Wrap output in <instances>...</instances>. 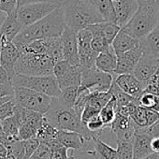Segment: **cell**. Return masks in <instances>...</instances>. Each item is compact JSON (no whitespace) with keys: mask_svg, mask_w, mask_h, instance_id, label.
I'll return each mask as SVG.
<instances>
[{"mask_svg":"<svg viewBox=\"0 0 159 159\" xmlns=\"http://www.w3.org/2000/svg\"><path fill=\"white\" fill-rule=\"evenodd\" d=\"M65 27L64 11L60 5L43 19L24 28L12 42L16 47H20L35 40L60 37Z\"/></svg>","mask_w":159,"mask_h":159,"instance_id":"6da1fadb","label":"cell"},{"mask_svg":"<svg viewBox=\"0 0 159 159\" xmlns=\"http://www.w3.org/2000/svg\"><path fill=\"white\" fill-rule=\"evenodd\" d=\"M44 118L58 130L72 131L81 134L87 142H91L100 137V134L89 131L74 110L62 105L57 98L52 99L51 108L44 115Z\"/></svg>","mask_w":159,"mask_h":159,"instance_id":"7a4b0ae2","label":"cell"},{"mask_svg":"<svg viewBox=\"0 0 159 159\" xmlns=\"http://www.w3.org/2000/svg\"><path fill=\"white\" fill-rule=\"evenodd\" d=\"M61 6L64 11L66 26L77 32L90 25L104 23L95 3L85 0H64Z\"/></svg>","mask_w":159,"mask_h":159,"instance_id":"3957f363","label":"cell"},{"mask_svg":"<svg viewBox=\"0 0 159 159\" xmlns=\"http://www.w3.org/2000/svg\"><path fill=\"white\" fill-rule=\"evenodd\" d=\"M158 25L157 0L139 1V6L128 22L121 30L135 39L141 40L148 36Z\"/></svg>","mask_w":159,"mask_h":159,"instance_id":"277c9868","label":"cell"},{"mask_svg":"<svg viewBox=\"0 0 159 159\" xmlns=\"http://www.w3.org/2000/svg\"><path fill=\"white\" fill-rule=\"evenodd\" d=\"M54 63L46 54H29L20 52L15 65V72L19 75L44 77L52 75Z\"/></svg>","mask_w":159,"mask_h":159,"instance_id":"5b68a950","label":"cell"},{"mask_svg":"<svg viewBox=\"0 0 159 159\" xmlns=\"http://www.w3.org/2000/svg\"><path fill=\"white\" fill-rule=\"evenodd\" d=\"M13 87H24L56 98L60 95V89L53 75L44 77L25 76L16 74L11 81Z\"/></svg>","mask_w":159,"mask_h":159,"instance_id":"8992f818","label":"cell"},{"mask_svg":"<svg viewBox=\"0 0 159 159\" xmlns=\"http://www.w3.org/2000/svg\"><path fill=\"white\" fill-rule=\"evenodd\" d=\"M15 103L26 110L45 115L50 110L53 98L24 87H14Z\"/></svg>","mask_w":159,"mask_h":159,"instance_id":"52a82bcc","label":"cell"},{"mask_svg":"<svg viewBox=\"0 0 159 159\" xmlns=\"http://www.w3.org/2000/svg\"><path fill=\"white\" fill-rule=\"evenodd\" d=\"M113 80V75L99 71L96 67L90 69L82 67V82L78 89L90 93L109 92Z\"/></svg>","mask_w":159,"mask_h":159,"instance_id":"ba28073f","label":"cell"},{"mask_svg":"<svg viewBox=\"0 0 159 159\" xmlns=\"http://www.w3.org/2000/svg\"><path fill=\"white\" fill-rule=\"evenodd\" d=\"M52 75L56 80L60 91L68 87H79L81 85L82 67L80 66H72L65 60L54 64Z\"/></svg>","mask_w":159,"mask_h":159,"instance_id":"9c48e42d","label":"cell"},{"mask_svg":"<svg viewBox=\"0 0 159 159\" xmlns=\"http://www.w3.org/2000/svg\"><path fill=\"white\" fill-rule=\"evenodd\" d=\"M58 5L52 3H34L25 5L16 10V16L24 28L37 23L43 19L52 11H54Z\"/></svg>","mask_w":159,"mask_h":159,"instance_id":"30bf717a","label":"cell"},{"mask_svg":"<svg viewBox=\"0 0 159 159\" xmlns=\"http://www.w3.org/2000/svg\"><path fill=\"white\" fill-rule=\"evenodd\" d=\"M92 38V33L88 28H84L77 32V44L80 66L86 69L96 67L95 62L98 53H96L91 48Z\"/></svg>","mask_w":159,"mask_h":159,"instance_id":"8fae6325","label":"cell"},{"mask_svg":"<svg viewBox=\"0 0 159 159\" xmlns=\"http://www.w3.org/2000/svg\"><path fill=\"white\" fill-rule=\"evenodd\" d=\"M20 57V52L12 41L0 36V66L8 73L10 82L15 77V65Z\"/></svg>","mask_w":159,"mask_h":159,"instance_id":"7c38bea8","label":"cell"},{"mask_svg":"<svg viewBox=\"0 0 159 159\" xmlns=\"http://www.w3.org/2000/svg\"><path fill=\"white\" fill-rule=\"evenodd\" d=\"M158 68L159 59L143 53L133 71V75L139 80V83L145 88Z\"/></svg>","mask_w":159,"mask_h":159,"instance_id":"4fadbf2b","label":"cell"},{"mask_svg":"<svg viewBox=\"0 0 159 159\" xmlns=\"http://www.w3.org/2000/svg\"><path fill=\"white\" fill-rule=\"evenodd\" d=\"M60 38L63 44L64 60L72 66H80L77 44V31L66 26Z\"/></svg>","mask_w":159,"mask_h":159,"instance_id":"5bb4252c","label":"cell"},{"mask_svg":"<svg viewBox=\"0 0 159 159\" xmlns=\"http://www.w3.org/2000/svg\"><path fill=\"white\" fill-rule=\"evenodd\" d=\"M113 5L116 17L115 24L122 29L137 12L139 1V0H117L113 2Z\"/></svg>","mask_w":159,"mask_h":159,"instance_id":"9a60e30c","label":"cell"},{"mask_svg":"<svg viewBox=\"0 0 159 159\" xmlns=\"http://www.w3.org/2000/svg\"><path fill=\"white\" fill-rule=\"evenodd\" d=\"M113 82L124 93L136 99H139L144 91L143 85L133 74L117 75Z\"/></svg>","mask_w":159,"mask_h":159,"instance_id":"2e32d148","label":"cell"},{"mask_svg":"<svg viewBox=\"0 0 159 159\" xmlns=\"http://www.w3.org/2000/svg\"><path fill=\"white\" fill-rule=\"evenodd\" d=\"M142 54V50L139 47L138 49L117 55V64L114 75L133 74V71Z\"/></svg>","mask_w":159,"mask_h":159,"instance_id":"e0dca14e","label":"cell"},{"mask_svg":"<svg viewBox=\"0 0 159 159\" xmlns=\"http://www.w3.org/2000/svg\"><path fill=\"white\" fill-rule=\"evenodd\" d=\"M110 128L115 134L117 140H131L136 133L132 120L117 112Z\"/></svg>","mask_w":159,"mask_h":159,"instance_id":"ac0fdd59","label":"cell"},{"mask_svg":"<svg viewBox=\"0 0 159 159\" xmlns=\"http://www.w3.org/2000/svg\"><path fill=\"white\" fill-rule=\"evenodd\" d=\"M130 119L132 120L135 125L136 132H138L140 130L147 129L154 123H156L159 120V113L152 110L138 106L134 113L131 115Z\"/></svg>","mask_w":159,"mask_h":159,"instance_id":"d6986e66","label":"cell"},{"mask_svg":"<svg viewBox=\"0 0 159 159\" xmlns=\"http://www.w3.org/2000/svg\"><path fill=\"white\" fill-rule=\"evenodd\" d=\"M58 141L62 144L63 147L72 152H80L84 150L88 143L84 138L79 133L66 130H59L57 134Z\"/></svg>","mask_w":159,"mask_h":159,"instance_id":"ffe728a7","label":"cell"},{"mask_svg":"<svg viewBox=\"0 0 159 159\" xmlns=\"http://www.w3.org/2000/svg\"><path fill=\"white\" fill-rule=\"evenodd\" d=\"M93 147L85 151V154L94 159H118L117 151L100 138H97L93 141Z\"/></svg>","mask_w":159,"mask_h":159,"instance_id":"44dd1931","label":"cell"},{"mask_svg":"<svg viewBox=\"0 0 159 159\" xmlns=\"http://www.w3.org/2000/svg\"><path fill=\"white\" fill-rule=\"evenodd\" d=\"M152 137L146 133L138 131L132 139L133 159H142L152 153L151 149Z\"/></svg>","mask_w":159,"mask_h":159,"instance_id":"7402d4cb","label":"cell"},{"mask_svg":"<svg viewBox=\"0 0 159 159\" xmlns=\"http://www.w3.org/2000/svg\"><path fill=\"white\" fill-rule=\"evenodd\" d=\"M140 47V42L138 39H133L124 31L120 30L115 39L111 43V48L113 49L116 56L126 52L138 49Z\"/></svg>","mask_w":159,"mask_h":159,"instance_id":"603a6c76","label":"cell"},{"mask_svg":"<svg viewBox=\"0 0 159 159\" xmlns=\"http://www.w3.org/2000/svg\"><path fill=\"white\" fill-rule=\"evenodd\" d=\"M116 64H117V56L111 45V47L107 51L98 54L95 62V66L99 71L114 75Z\"/></svg>","mask_w":159,"mask_h":159,"instance_id":"cb8c5ba5","label":"cell"},{"mask_svg":"<svg viewBox=\"0 0 159 159\" xmlns=\"http://www.w3.org/2000/svg\"><path fill=\"white\" fill-rule=\"evenodd\" d=\"M92 35H99L101 36L109 45H111L113 39L120 32L121 28L113 23H100L97 25H93L87 27Z\"/></svg>","mask_w":159,"mask_h":159,"instance_id":"d4e9b609","label":"cell"},{"mask_svg":"<svg viewBox=\"0 0 159 159\" xmlns=\"http://www.w3.org/2000/svg\"><path fill=\"white\" fill-rule=\"evenodd\" d=\"M24 29L23 25L19 22L16 16V11L11 15H8L6 20L4 21L1 29H0V36L4 37L6 39L10 41H13V39L21 33Z\"/></svg>","mask_w":159,"mask_h":159,"instance_id":"484cf974","label":"cell"},{"mask_svg":"<svg viewBox=\"0 0 159 159\" xmlns=\"http://www.w3.org/2000/svg\"><path fill=\"white\" fill-rule=\"evenodd\" d=\"M139 42L143 53L159 59V24Z\"/></svg>","mask_w":159,"mask_h":159,"instance_id":"4316f807","label":"cell"},{"mask_svg":"<svg viewBox=\"0 0 159 159\" xmlns=\"http://www.w3.org/2000/svg\"><path fill=\"white\" fill-rule=\"evenodd\" d=\"M95 5L103 22L115 24L116 17L112 0H96Z\"/></svg>","mask_w":159,"mask_h":159,"instance_id":"83f0119b","label":"cell"},{"mask_svg":"<svg viewBox=\"0 0 159 159\" xmlns=\"http://www.w3.org/2000/svg\"><path fill=\"white\" fill-rule=\"evenodd\" d=\"M46 55H48L54 64L64 60L63 44L60 37L48 39V50Z\"/></svg>","mask_w":159,"mask_h":159,"instance_id":"f1b7e54d","label":"cell"},{"mask_svg":"<svg viewBox=\"0 0 159 159\" xmlns=\"http://www.w3.org/2000/svg\"><path fill=\"white\" fill-rule=\"evenodd\" d=\"M117 112V104L116 99L111 97V98L108 101V103L101 109L99 111V118L104 124L105 127H110L111 123L113 122Z\"/></svg>","mask_w":159,"mask_h":159,"instance_id":"f546056e","label":"cell"},{"mask_svg":"<svg viewBox=\"0 0 159 159\" xmlns=\"http://www.w3.org/2000/svg\"><path fill=\"white\" fill-rule=\"evenodd\" d=\"M58 129H56L53 125H52L45 118L39 128L37 131L36 138L39 140L40 143H46L50 140H52L57 138Z\"/></svg>","mask_w":159,"mask_h":159,"instance_id":"4dcf8cb0","label":"cell"},{"mask_svg":"<svg viewBox=\"0 0 159 159\" xmlns=\"http://www.w3.org/2000/svg\"><path fill=\"white\" fill-rule=\"evenodd\" d=\"M78 88L79 87H68L61 90L60 95L56 98L57 100L65 107L73 109L78 96Z\"/></svg>","mask_w":159,"mask_h":159,"instance_id":"1f68e13d","label":"cell"},{"mask_svg":"<svg viewBox=\"0 0 159 159\" xmlns=\"http://www.w3.org/2000/svg\"><path fill=\"white\" fill-rule=\"evenodd\" d=\"M1 125H2L3 134L9 137H18L20 125L13 115L2 121Z\"/></svg>","mask_w":159,"mask_h":159,"instance_id":"d6a6232c","label":"cell"},{"mask_svg":"<svg viewBox=\"0 0 159 159\" xmlns=\"http://www.w3.org/2000/svg\"><path fill=\"white\" fill-rule=\"evenodd\" d=\"M6 149L7 155L4 159H25V149L22 140L10 144Z\"/></svg>","mask_w":159,"mask_h":159,"instance_id":"836d02e7","label":"cell"},{"mask_svg":"<svg viewBox=\"0 0 159 159\" xmlns=\"http://www.w3.org/2000/svg\"><path fill=\"white\" fill-rule=\"evenodd\" d=\"M117 155L118 159H133L132 139L117 140Z\"/></svg>","mask_w":159,"mask_h":159,"instance_id":"e575fe53","label":"cell"},{"mask_svg":"<svg viewBox=\"0 0 159 159\" xmlns=\"http://www.w3.org/2000/svg\"><path fill=\"white\" fill-rule=\"evenodd\" d=\"M156 101H157V96H154L146 92H143L142 95L138 99L139 106L149 109V110H152V111H154L155 109Z\"/></svg>","mask_w":159,"mask_h":159,"instance_id":"d590c367","label":"cell"},{"mask_svg":"<svg viewBox=\"0 0 159 159\" xmlns=\"http://www.w3.org/2000/svg\"><path fill=\"white\" fill-rule=\"evenodd\" d=\"M92 40H91V48L96 53H100L105 51H107L111 45L107 43V41L99 35H92Z\"/></svg>","mask_w":159,"mask_h":159,"instance_id":"8d00e7d4","label":"cell"},{"mask_svg":"<svg viewBox=\"0 0 159 159\" xmlns=\"http://www.w3.org/2000/svg\"><path fill=\"white\" fill-rule=\"evenodd\" d=\"M22 141H23L24 149H25V159H29L32 156V154L35 152V151L38 149L40 142L36 137L30 139L22 140Z\"/></svg>","mask_w":159,"mask_h":159,"instance_id":"74e56055","label":"cell"},{"mask_svg":"<svg viewBox=\"0 0 159 159\" xmlns=\"http://www.w3.org/2000/svg\"><path fill=\"white\" fill-rule=\"evenodd\" d=\"M37 129L34 128L33 126L24 124L20 126L19 131H18V138L20 140H27L32 138H35L37 135Z\"/></svg>","mask_w":159,"mask_h":159,"instance_id":"f35d334b","label":"cell"},{"mask_svg":"<svg viewBox=\"0 0 159 159\" xmlns=\"http://www.w3.org/2000/svg\"><path fill=\"white\" fill-rule=\"evenodd\" d=\"M15 106H16V103L14 99L12 98L0 107V122H2L5 119L13 115Z\"/></svg>","mask_w":159,"mask_h":159,"instance_id":"ab89813d","label":"cell"},{"mask_svg":"<svg viewBox=\"0 0 159 159\" xmlns=\"http://www.w3.org/2000/svg\"><path fill=\"white\" fill-rule=\"evenodd\" d=\"M87 129L89 131H91L92 133H96V134H102L103 130L106 128L104 124L102 123L101 119L99 118V115L98 116H96L94 117L93 119H91L89 122H87L85 124Z\"/></svg>","mask_w":159,"mask_h":159,"instance_id":"60d3db41","label":"cell"},{"mask_svg":"<svg viewBox=\"0 0 159 159\" xmlns=\"http://www.w3.org/2000/svg\"><path fill=\"white\" fill-rule=\"evenodd\" d=\"M51 156L52 151L49 149V147L44 143H40L29 159H51Z\"/></svg>","mask_w":159,"mask_h":159,"instance_id":"b9f144b4","label":"cell"},{"mask_svg":"<svg viewBox=\"0 0 159 159\" xmlns=\"http://www.w3.org/2000/svg\"><path fill=\"white\" fill-rule=\"evenodd\" d=\"M18 0H0V11L8 15L12 14L17 10Z\"/></svg>","mask_w":159,"mask_h":159,"instance_id":"7bdbcfd3","label":"cell"},{"mask_svg":"<svg viewBox=\"0 0 159 159\" xmlns=\"http://www.w3.org/2000/svg\"><path fill=\"white\" fill-rule=\"evenodd\" d=\"M72 155H73L72 151H68L65 147H62L52 152L51 159H69Z\"/></svg>","mask_w":159,"mask_h":159,"instance_id":"ee69618b","label":"cell"},{"mask_svg":"<svg viewBox=\"0 0 159 159\" xmlns=\"http://www.w3.org/2000/svg\"><path fill=\"white\" fill-rule=\"evenodd\" d=\"M64 0H18L17 2V9L28 5V4H34V3H52L55 5H62Z\"/></svg>","mask_w":159,"mask_h":159,"instance_id":"f6af8a7d","label":"cell"},{"mask_svg":"<svg viewBox=\"0 0 159 159\" xmlns=\"http://www.w3.org/2000/svg\"><path fill=\"white\" fill-rule=\"evenodd\" d=\"M13 95H14V87L11 82L0 84V98L13 97Z\"/></svg>","mask_w":159,"mask_h":159,"instance_id":"bcb514c9","label":"cell"},{"mask_svg":"<svg viewBox=\"0 0 159 159\" xmlns=\"http://www.w3.org/2000/svg\"><path fill=\"white\" fill-rule=\"evenodd\" d=\"M140 132L146 133L147 135L151 136L152 138L159 137V120L156 123H154L152 126H150L149 128L144 129V130H140Z\"/></svg>","mask_w":159,"mask_h":159,"instance_id":"7dc6e473","label":"cell"},{"mask_svg":"<svg viewBox=\"0 0 159 159\" xmlns=\"http://www.w3.org/2000/svg\"><path fill=\"white\" fill-rule=\"evenodd\" d=\"M151 149L152 153L158 154L159 155V137H154L152 138L151 140Z\"/></svg>","mask_w":159,"mask_h":159,"instance_id":"c3c4849f","label":"cell"},{"mask_svg":"<svg viewBox=\"0 0 159 159\" xmlns=\"http://www.w3.org/2000/svg\"><path fill=\"white\" fill-rule=\"evenodd\" d=\"M9 82H10V78H9L7 71L0 66V84H7Z\"/></svg>","mask_w":159,"mask_h":159,"instance_id":"681fc988","label":"cell"},{"mask_svg":"<svg viewBox=\"0 0 159 159\" xmlns=\"http://www.w3.org/2000/svg\"><path fill=\"white\" fill-rule=\"evenodd\" d=\"M7 155V149L0 143V159H4Z\"/></svg>","mask_w":159,"mask_h":159,"instance_id":"f907efd6","label":"cell"},{"mask_svg":"<svg viewBox=\"0 0 159 159\" xmlns=\"http://www.w3.org/2000/svg\"><path fill=\"white\" fill-rule=\"evenodd\" d=\"M6 18H7V14L2 11H0V29H1V26H2L4 21L6 20Z\"/></svg>","mask_w":159,"mask_h":159,"instance_id":"816d5d0a","label":"cell"},{"mask_svg":"<svg viewBox=\"0 0 159 159\" xmlns=\"http://www.w3.org/2000/svg\"><path fill=\"white\" fill-rule=\"evenodd\" d=\"M13 97H7V98H0V107H1L3 104H5L6 102L10 101L11 99H12Z\"/></svg>","mask_w":159,"mask_h":159,"instance_id":"f5cc1de1","label":"cell"},{"mask_svg":"<svg viewBox=\"0 0 159 159\" xmlns=\"http://www.w3.org/2000/svg\"><path fill=\"white\" fill-rule=\"evenodd\" d=\"M158 157H159L158 154L152 153V154H150V155H148V156H146V157H144V158H142V159H158Z\"/></svg>","mask_w":159,"mask_h":159,"instance_id":"db71d44e","label":"cell"},{"mask_svg":"<svg viewBox=\"0 0 159 159\" xmlns=\"http://www.w3.org/2000/svg\"><path fill=\"white\" fill-rule=\"evenodd\" d=\"M69 159H82V157H81V155H80L79 153L74 154V152H73V155H72Z\"/></svg>","mask_w":159,"mask_h":159,"instance_id":"11a10c76","label":"cell"},{"mask_svg":"<svg viewBox=\"0 0 159 159\" xmlns=\"http://www.w3.org/2000/svg\"><path fill=\"white\" fill-rule=\"evenodd\" d=\"M79 154L81 155L82 159H94V158H92V157H90V156H88V155H87V157H85L83 153H79Z\"/></svg>","mask_w":159,"mask_h":159,"instance_id":"9f6ffc18","label":"cell"},{"mask_svg":"<svg viewBox=\"0 0 159 159\" xmlns=\"http://www.w3.org/2000/svg\"><path fill=\"white\" fill-rule=\"evenodd\" d=\"M157 11H158V24H159V0H157Z\"/></svg>","mask_w":159,"mask_h":159,"instance_id":"6f0895ef","label":"cell"},{"mask_svg":"<svg viewBox=\"0 0 159 159\" xmlns=\"http://www.w3.org/2000/svg\"><path fill=\"white\" fill-rule=\"evenodd\" d=\"M3 131H2V125H1V122H0V134H2Z\"/></svg>","mask_w":159,"mask_h":159,"instance_id":"680465c9","label":"cell"},{"mask_svg":"<svg viewBox=\"0 0 159 159\" xmlns=\"http://www.w3.org/2000/svg\"><path fill=\"white\" fill-rule=\"evenodd\" d=\"M85 1H88V2H92V3H95L96 0H85Z\"/></svg>","mask_w":159,"mask_h":159,"instance_id":"91938a15","label":"cell"},{"mask_svg":"<svg viewBox=\"0 0 159 159\" xmlns=\"http://www.w3.org/2000/svg\"><path fill=\"white\" fill-rule=\"evenodd\" d=\"M139 1H146V0H139Z\"/></svg>","mask_w":159,"mask_h":159,"instance_id":"94428289","label":"cell"},{"mask_svg":"<svg viewBox=\"0 0 159 159\" xmlns=\"http://www.w3.org/2000/svg\"><path fill=\"white\" fill-rule=\"evenodd\" d=\"M112 1H113V2H115V1H117V0H112Z\"/></svg>","mask_w":159,"mask_h":159,"instance_id":"6125c7cd","label":"cell"},{"mask_svg":"<svg viewBox=\"0 0 159 159\" xmlns=\"http://www.w3.org/2000/svg\"><path fill=\"white\" fill-rule=\"evenodd\" d=\"M158 159H159V157H158Z\"/></svg>","mask_w":159,"mask_h":159,"instance_id":"be15d7a7","label":"cell"}]
</instances>
